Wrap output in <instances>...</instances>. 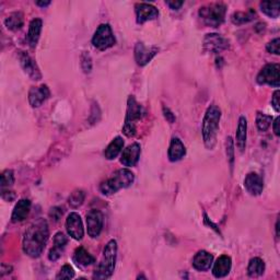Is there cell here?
Listing matches in <instances>:
<instances>
[{"label":"cell","mask_w":280,"mask_h":280,"mask_svg":"<svg viewBox=\"0 0 280 280\" xmlns=\"http://www.w3.org/2000/svg\"><path fill=\"white\" fill-rule=\"evenodd\" d=\"M49 230L46 220L37 219L31 225L23 236V251L30 257L41 256L48 241Z\"/></svg>","instance_id":"obj_1"},{"label":"cell","mask_w":280,"mask_h":280,"mask_svg":"<svg viewBox=\"0 0 280 280\" xmlns=\"http://www.w3.org/2000/svg\"><path fill=\"white\" fill-rule=\"evenodd\" d=\"M221 118V110L216 104L210 105L203 120V139L207 149L211 150L217 144V135L219 132V123Z\"/></svg>","instance_id":"obj_2"},{"label":"cell","mask_w":280,"mask_h":280,"mask_svg":"<svg viewBox=\"0 0 280 280\" xmlns=\"http://www.w3.org/2000/svg\"><path fill=\"white\" fill-rule=\"evenodd\" d=\"M116 255L117 243L115 240H111L104 247L102 258L98 264L95 273H93V279H108L113 275L116 263Z\"/></svg>","instance_id":"obj_3"},{"label":"cell","mask_w":280,"mask_h":280,"mask_svg":"<svg viewBox=\"0 0 280 280\" xmlns=\"http://www.w3.org/2000/svg\"><path fill=\"white\" fill-rule=\"evenodd\" d=\"M135 181L134 173L128 169L116 171L112 177L100 185V191L104 195H113L122 189H127Z\"/></svg>","instance_id":"obj_4"},{"label":"cell","mask_w":280,"mask_h":280,"mask_svg":"<svg viewBox=\"0 0 280 280\" xmlns=\"http://www.w3.org/2000/svg\"><path fill=\"white\" fill-rule=\"evenodd\" d=\"M226 12V5L221 3H214L202 7L199 9L198 15L204 24L210 28H218L225 21Z\"/></svg>","instance_id":"obj_5"},{"label":"cell","mask_w":280,"mask_h":280,"mask_svg":"<svg viewBox=\"0 0 280 280\" xmlns=\"http://www.w3.org/2000/svg\"><path fill=\"white\" fill-rule=\"evenodd\" d=\"M145 115V110L136 101V99L130 96L127 102V112L125 124L123 127V133L127 137H134L136 135V124Z\"/></svg>","instance_id":"obj_6"},{"label":"cell","mask_w":280,"mask_h":280,"mask_svg":"<svg viewBox=\"0 0 280 280\" xmlns=\"http://www.w3.org/2000/svg\"><path fill=\"white\" fill-rule=\"evenodd\" d=\"M116 43L115 36L113 34V31L110 24H101L97 31L95 35L92 37V44L99 51H105L110 47L114 46Z\"/></svg>","instance_id":"obj_7"},{"label":"cell","mask_w":280,"mask_h":280,"mask_svg":"<svg viewBox=\"0 0 280 280\" xmlns=\"http://www.w3.org/2000/svg\"><path fill=\"white\" fill-rule=\"evenodd\" d=\"M280 66L278 64L266 65L257 76V82L259 84H268L278 88L280 84Z\"/></svg>","instance_id":"obj_8"},{"label":"cell","mask_w":280,"mask_h":280,"mask_svg":"<svg viewBox=\"0 0 280 280\" xmlns=\"http://www.w3.org/2000/svg\"><path fill=\"white\" fill-rule=\"evenodd\" d=\"M18 59L20 61L22 69L31 79L34 80V81H39V80L42 79V73L40 71L39 66H37L35 60L27 52L18 51Z\"/></svg>","instance_id":"obj_9"},{"label":"cell","mask_w":280,"mask_h":280,"mask_svg":"<svg viewBox=\"0 0 280 280\" xmlns=\"http://www.w3.org/2000/svg\"><path fill=\"white\" fill-rule=\"evenodd\" d=\"M229 47V42L217 33H210L205 36L204 39V49L205 52L218 54L222 51H226Z\"/></svg>","instance_id":"obj_10"},{"label":"cell","mask_w":280,"mask_h":280,"mask_svg":"<svg viewBox=\"0 0 280 280\" xmlns=\"http://www.w3.org/2000/svg\"><path fill=\"white\" fill-rule=\"evenodd\" d=\"M103 215L100 210L92 209L86 215V228H88V234L91 238L96 239L101 234L103 228Z\"/></svg>","instance_id":"obj_11"},{"label":"cell","mask_w":280,"mask_h":280,"mask_svg":"<svg viewBox=\"0 0 280 280\" xmlns=\"http://www.w3.org/2000/svg\"><path fill=\"white\" fill-rule=\"evenodd\" d=\"M159 51L158 47L154 46H146L144 43H137L135 46V59L137 64L144 67L148 63H150L152 58L157 55Z\"/></svg>","instance_id":"obj_12"},{"label":"cell","mask_w":280,"mask_h":280,"mask_svg":"<svg viewBox=\"0 0 280 280\" xmlns=\"http://www.w3.org/2000/svg\"><path fill=\"white\" fill-rule=\"evenodd\" d=\"M66 228L67 232L72 239L80 241L84 235V230L81 217H80L77 213H71L69 216L67 217L66 220Z\"/></svg>","instance_id":"obj_13"},{"label":"cell","mask_w":280,"mask_h":280,"mask_svg":"<svg viewBox=\"0 0 280 280\" xmlns=\"http://www.w3.org/2000/svg\"><path fill=\"white\" fill-rule=\"evenodd\" d=\"M136 17L137 22L139 24L147 21H151L159 17V11L154 6L146 3H140L136 5Z\"/></svg>","instance_id":"obj_14"},{"label":"cell","mask_w":280,"mask_h":280,"mask_svg":"<svg viewBox=\"0 0 280 280\" xmlns=\"http://www.w3.org/2000/svg\"><path fill=\"white\" fill-rule=\"evenodd\" d=\"M49 97H51V91L47 85L32 86L29 92V102L32 108H40Z\"/></svg>","instance_id":"obj_15"},{"label":"cell","mask_w":280,"mask_h":280,"mask_svg":"<svg viewBox=\"0 0 280 280\" xmlns=\"http://www.w3.org/2000/svg\"><path fill=\"white\" fill-rule=\"evenodd\" d=\"M140 152H141L140 145L137 144V142L128 146L126 149H124V151L122 153V157H121L122 164H124L125 166H135L139 160Z\"/></svg>","instance_id":"obj_16"},{"label":"cell","mask_w":280,"mask_h":280,"mask_svg":"<svg viewBox=\"0 0 280 280\" xmlns=\"http://www.w3.org/2000/svg\"><path fill=\"white\" fill-rule=\"evenodd\" d=\"M244 186L246 191L253 196H258L263 193L264 181L256 173L247 174L244 179Z\"/></svg>","instance_id":"obj_17"},{"label":"cell","mask_w":280,"mask_h":280,"mask_svg":"<svg viewBox=\"0 0 280 280\" xmlns=\"http://www.w3.org/2000/svg\"><path fill=\"white\" fill-rule=\"evenodd\" d=\"M232 260L231 257L228 255H222L216 260V263L213 267V275L216 278H223L226 277L231 270Z\"/></svg>","instance_id":"obj_18"},{"label":"cell","mask_w":280,"mask_h":280,"mask_svg":"<svg viewBox=\"0 0 280 280\" xmlns=\"http://www.w3.org/2000/svg\"><path fill=\"white\" fill-rule=\"evenodd\" d=\"M214 256L213 254H210L206 251H199L193 259V266L194 268L199 271H205L210 268V266L213 265Z\"/></svg>","instance_id":"obj_19"},{"label":"cell","mask_w":280,"mask_h":280,"mask_svg":"<svg viewBox=\"0 0 280 280\" xmlns=\"http://www.w3.org/2000/svg\"><path fill=\"white\" fill-rule=\"evenodd\" d=\"M30 210H31V202L29 199H21V201H19L11 216L12 222L17 223L26 220L30 214Z\"/></svg>","instance_id":"obj_20"},{"label":"cell","mask_w":280,"mask_h":280,"mask_svg":"<svg viewBox=\"0 0 280 280\" xmlns=\"http://www.w3.org/2000/svg\"><path fill=\"white\" fill-rule=\"evenodd\" d=\"M42 27H43V21L41 19H34V20L31 21L29 27V32H28V43L30 47L34 48L37 45V42L40 40Z\"/></svg>","instance_id":"obj_21"},{"label":"cell","mask_w":280,"mask_h":280,"mask_svg":"<svg viewBox=\"0 0 280 280\" xmlns=\"http://www.w3.org/2000/svg\"><path fill=\"white\" fill-rule=\"evenodd\" d=\"M186 154V149L183 145V142L178 138H172L171 144L169 147V151H167V155L172 162L181 160L184 155Z\"/></svg>","instance_id":"obj_22"},{"label":"cell","mask_w":280,"mask_h":280,"mask_svg":"<svg viewBox=\"0 0 280 280\" xmlns=\"http://www.w3.org/2000/svg\"><path fill=\"white\" fill-rule=\"evenodd\" d=\"M246 137H247V121L244 116H241L239 120L238 130H236V146H238L241 152H243L246 147Z\"/></svg>","instance_id":"obj_23"},{"label":"cell","mask_w":280,"mask_h":280,"mask_svg":"<svg viewBox=\"0 0 280 280\" xmlns=\"http://www.w3.org/2000/svg\"><path fill=\"white\" fill-rule=\"evenodd\" d=\"M124 145H125V142H124V139L122 137H116L114 140H112L111 144L104 150V157L108 160L115 159L123 150Z\"/></svg>","instance_id":"obj_24"},{"label":"cell","mask_w":280,"mask_h":280,"mask_svg":"<svg viewBox=\"0 0 280 280\" xmlns=\"http://www.w3.org/2000/svg\"><path fill=\"white\" fill-rule=\"evenodd\" d=\"M73 260L80 266H89L93 263H96V258L83 247H78L77 250L74 251Z\"/></svg>","instance_id":"obj_25"},{"label":"cell","mask_w":280,"mask_h":280,"mask_svg":"<svg viewBox=\"0 0 280 280\" xmlns=\"http://www.w3.org/2000/svg\"><path fill=\"white\" fill-rule=\"evenodd\" d=\"M265 271V263L262 258L254 257L250 260L247 267L248 276L252 278H257L262 276Z\"/></svg>","instance_id":"obj_26"},{"label":"cell","mask_w":280,"mask_h":280,"mask_svg":"<svg viewBox=\"0 0 280 280\" xmlns=\"http://www.w3.org/2000/svg\"><path fill=\"white\" fill-rule=\"evenodd\" d=\"M255 16H256V14H255V10L253 9H248L247 11L234 12L232 16V22L236 24V26H241V24H245L254 20Z\"/></svg>","instance_id":"obj_27"},{"label":"cell","mask_w":280,"mask_h":280,"mask_svg":"<svg viewBox=\"0 0 280 280\" xmlns=\"http://www.w3.org/2000/svg\"><path fill=\"white\" fill-rule=\"evenodd\" d=\"M23 23H24V19H23L22 12H14V14H11L5 21L6 27L11 31H17L19 29H21L23 27Z\"/></svg>","instance_id":"obj_28"},{"label":"cell","mask_w":280,"mask_h":280,"mask_svg":"<svg viewBox=\"0 0 280 280\" xmlns=\"http://www.w3.org/2000/svg\"><path fill=\"white\" fill-rule=\"evenodd\" d=\"M260 10L269 18H278L280 14V4L278 2L260 3Z\"/></svg>","instance_id":"obj_29"},{"label":"cell","mask_w":280,"mask_h":280,"mask_svg":"<svg viewBox=\"0 0 280 280\" xmlns=\"http://www.w3.org/2000/svg\"><path fill=\"white\" fill-rule=\"evenodd\" d=\"M84 198H85L84 192L81 190H76L71 193L69 198H68V203H69L71 208L76 209L79 208L83 204Z\"/></svg>","instance_id":"obj_30"},{"label":"cell","mask_w":280,"mask_h":280,"mask_svg":"<svg viewBox=\"0 0 280 280\" xmlns=\"http://www.w3.org/2000/svg\"><path fill=\"white\" fill-rule=\"evenodd\" d=\"M272 123V116L266 115L263 113H257L256 116V126L260 132H266Z\"/></svg>","instance_id":"obj_31"},{"label":"cell","mask_w":280,"mask_h":280,"mask_svg":"<svg viewBox=\"0 0 280 280\" xmlns=\"http://www.w3.org/2000/svg\"><path fill=\"white\" fill-rule=\"evenodd\" d=\"M15 183V176L14 172L11 170H6L2 174V188L5 190L6 188H10Z\"/></svg>","instance_id":"obj_32"},{"label":"cell","mask_w":280,"mask_h":280,"mask_svg":"<svg viewBox=\"0 0 280 280\" xmlns=\"http://www.w3.org/2000/svg\"><path fill=\"white\" fill-rule=\"evenodd\" d=\"M74 277V270L70 265H64L61 267L59 273L57 275V279H71Z\"/></svg>","instance_id":"obj_33"},{"label":"cell","mask_w":280,"mask_h":280,"mask_svg":"<svg viewBox=\"0 0 280 280\" xmlns=\"http://www.w3.org/2000/svg\"><path fill=\"white\" fill-rule=\"evenodd\" d=\"M67 238L65 236V234L63 232H58L56 233L54 236V247H57L59 250L63 251L66 244H67Z\"/></svg>","instance_id":"obj_34"},{"label":"cell","mask_w":280,"mask_h":280,"mask_svg":"<svg viewBox=\"0 0 280 280\" xmlns=\"http://www.w3.org/2000/svg\"><path fill=\"white\" fill-rule=\"evenodd\" d=\"M227 157L229 158L230 164H231L232 167L234 162V144L231 137H228L227 138Z\"/></svg>","instance_id":"obj_35"},{"label":"cell","mask_w":280,"mask_h":280,"mask_svg":"<svg viewBox=\"0 0 280 280\" xmlns=\"http://www.w3.org/2000/svg\"><path fill=\"white\" fill-rule=\"evenodd\" d=\"M81 66H82V69L84 72H90L92 69V59L90 57L89 53L84 52L82 54V57H81Z\"/></svg>","instance_id":"obj_36"},{"label":"cell","mask_w":280,"mask_h":280,"mask_svg":"<svg viewBox=\"0 0 280 280\" xmlns=\"http://www.w3.org/2000/svg\"><path fill=\"white\" fill-rule=\"evenodd\" d=\"M279 44H280V40L279 39L272 40L271 42L268 43V44H267V46H266L267 51H268L271 54L279 55Z\"/></svg>","instance_id":"obj_37"},{"label":"cell","mask_w":280,"mask_h":280,"mask_svg":"<svg viewBox=\"0 0 280 280\" xmlns=\"http://www.w3.org/2000/svg\"><path fill=\"white\" fill-rule=\"evenodd\" d=\"M61 216H63V209H60L59 207H54L49 211V217H51L54 221H58Z\"/></svg>","instance_id":"obj_38"},{"label":"cell","mask_w":280,"mask_h":280,"mask_svg":"<svg viewBox=\"0 0 280 280\" xmlns=\"http://www.w3.org/2000/svg\"><path fill=\"white\" fill-rule=\"evenodd\" d=\"M279 96H280V92H279V90H277V91H275V93H273L272 97H271V105H272V108L275 109V111L277 112V113L280 111Z\"/></svg>","instance_id":"obj_39"},{"label":"cell","mask_w":280,"mask_h":280,"mask_svg":"<svg viewBox=\"0 0 280 280\" xmlns=\"http://www.w3.org/2000/svg\"><path fill=\"white\" fill-rule=\"evenodd\" d=\"M61 250H59V248L57 247H53L51 251H49V254H48V258L53 260V262H55V260H57L60 256H61Z\"/></svg>","instance_id":"obj_40"},{"label":"cell","mask_w":280,"mask_h":280,"mask_svg":"<svg viewBox=\"0 0 280 280\" xmlns=\"http://www.w3.org/2000/svg\"><path fill=\"white\" fill-rule=\"evenodd\" d=\"M163 113H164V117L166 118V121L169 122L170 124H173L174 122H175V116H174V114L169 109L164 107L163 108Z\"/></svg>","instance_id":"obj_41"},{"label":"cell","mask_w":280,"mask_h":280,"mask_svg":"<svg viewBox=\"0 0 280 280\" xmlns=\"http://www.w3.org/2000/svg\"><path fill=\"white\" fill-rule=\"evenodd\" d=\"M166 5L172 10H178L184 5L183 2H166Z\"/></svg>","instance_id":"obj_42"},{"label":"cell","mask_w":280,"mask_h":280,"mask_svg":"<svg viewBox=\"0 0 280 280\" xmlns=\"http://www.w3.org/2000/svg\"><path fill=\"white\" fill-rule=\"evenodd\" d=\"M273 133H275L276 136H279L280 133H279V117H276V120L273 121Z\"/></svg>","instance_id":"obj_43"},{"label":"cell","mask_w":280,"mask_h":280,"mask_svg":"<svg viewBox=\"0 0 280 280\" xmlns=\"http://www.w3.org/2000/svg\"><path fill=\"white\" fill-rule=\"evenodd\" d=\"M36 5L40 6V7H47V6L51 5V2H37Z\"/></svg>","instance_id":"obj_44"}]
</instances>
